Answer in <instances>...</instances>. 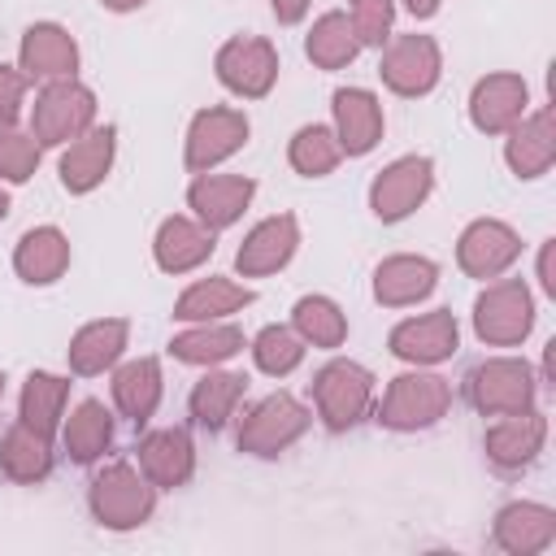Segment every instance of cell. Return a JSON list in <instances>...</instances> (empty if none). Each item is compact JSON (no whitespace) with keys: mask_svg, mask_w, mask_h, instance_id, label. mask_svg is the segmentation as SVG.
<instances>
[{"mask_svg":"<svg viewBox=\"0 0 556 556\" xmlns=\"http://www.w3.org/2000/svg\"><path fill=\"white\" fill-rule=\"evenodd\" d=\"M152 256L165 274H191L213 256V230L195 217H165L152 239Z\"/></svg>","mask_w":556,"mask_h":556,"instance_id":"cell-25","label":"cell"},{"mask_svg":"<svg viewBox=\"0 0 556 556\" xmlns=\"http://www.w3.org/2000/svg\"><path fill=\"white\" fill-rule=\"evenodd\" d=\"M291 330H295L304 343L330 352V348H343V339H348V317H343V308H339L330 295H300L295 308H291Z\"/></svg>","mask_w":556,"mask_h":556,"instance_id":"cell-36","label":"cell"},{"mask_svg":"<svg viewBox=\"0 0 556 556\" xmlns=\"http://www.w3.org/2000/svg\"><path fill=\"white\" fill-rule=\"evenodd\" d=\"M330 113H334V139L343 148V156H365L378 148L382 139V104L374 91L365 87H339L330 96Z\"/></svg>","mask_w":556,"mask_h":556,"instance_id":"cell-20","label":"cell"},{"mask_svg":"<svg viewBox=\"0 0 556 556\" xmlns=\"http://www.w3.org/2000/svg\"><path fill=\"white\" fill-rule=\"evenodd\" d=\"M139 469L156 491H178L195 473V443L182 426H161L139 439Z\"/></svg>","mask_w":556,"mask_h":556,"instance_id":"cell-16","label":"cell"},{"mask_svg":"<svg viewBox=\"0 0 556 556\" xmlns=\"http://www.w3.org/2000/svg\"><path fill=\"white\" fill-rule=\"evenodd\" d=\"M447 408H452V387H447V378L426 374V369L417 365V369L391 378V387H387V395H382V404H378V421H382L387 430L408 434V430H430L439 417H447Z\"/></svg>","mask_w":556,"mask_h":556,"instance_id":"cell-4","label":"cell"},{"mask_svg":"<svg viewBox=\"0 0 556 556\" xmlns=\"http://www.w3.org/2000/svg\"><path fill=\"white\" fill-rule=\"evenodd\" d=\"M243 391H248V378H243V374L208 369V374H204V378L191 387L187 408H191L195 426H204V430H222V426L235 417V408H239Z\"/></svg>","mask_w":556,"mask_h":556,"instance_id":"cell-32","label":"cell"},{"mask_svg":"<svg viewBox=\"0 0 556 556\" xmlns=\"http://www.w3.org/2000/svg\"><path fill=\"white\" fill-rule=\"evenodd\" d=\"M313 404L330 430H352L374 408V374L356 361H330L313 378Z\"/></svg>","mask_w":556,"mask_h":556,"instance_id":"cell-6","label":"cell"},{"mask_svg":"<svg viewBox=\"0 0 556 556\" xmlns=\"http://www.w3.org/2000/svg\"><path fill=\"white\" fill-rule=\"evenodd\" d=\"M39 139L17 130V126H0V182H26L39 169Z\"/></svg>","mask_w":556,"mask_h":556,"instance_id":"cell-39","label":"cell"},{"mask_svg":"<svg viewBox=\"0 0 556 556\" xmlns=\"http://www.w3.org/2000/svg\"><path fill=\"white\" fill-rule=\"evenodd\" d=\"M109 13H135V9H143V0H100Z\"/></svg>","mask_w":556,"mask_h":556,"instance_id":"cell-45","label":"cell"},{"mask_svg":"<svg viewBox=\"0 0 556 556\" xmlns=\"http://www.w3.org/2000/svg\"><path fill=\"white\" fill-rule=\"evenodd\" d=\"M543 443H547V417H543L539 408L504 413V417L486 430V439H482L486 460H491L495 469H504V473L526 469V465L543 452Z\"/></svg>","mask_w":556,"mask_h":556,"instance_id":"cell-19","label":"cell"},{"mask_svg":"<svg viewBox=\"0 0 556 556\" xmlns=\"http://www.w3.org/2000/svg\"><path fill=\"white\" fill-rule=\"evenodd\" d=\"M113 156H117V130L113 126H91L87 135L70 139L65 152H61V187L70 195H87L96 191L109 169H113Z\"/></svg>","mask_w":556,"mask_h":556,"instance_id":"cell-21","label":"cell"},{"mask_svg":"<svg viewBox=\"0 0 556 556\" xmlns=\"http://www.w3.org/2000/svg\"><path fill=\"white\" fill-rule=\"evenodd\" d=\"M0 395H4V374H0Z\"/></svg>","mask_w":556,"mask_h":556,"instance_id":"cell-47","label":"cell"},{"mask_svg":"<svg viewBox=\"0 0 556 556\" xmlns=\"http://www.w3.org/2000/svg\"><path fill=\"white\" fill-rule=\"evenodd\" d=\"M434 287H439V265L430 256L400 252L374 269V300L387 308H408V304L426 300Z\"/></svg>","mask_w":556,"mask_h":556,"instance_id":"cell-24","label":"cell"},{"mask_svg":"<svg viewBox=\"0 0 556 556\" xmlns=\"http://www.w3.org/2000/svg\"><path fill=\"white\" fill-rule=\"evenodd\" d=\"M387 343L408 365H439L460 348V326H456L452 308H430V313H417V317L400 321Z\"/></svg>","mask_w":556,"mask_h":556,"instance_id":"cell-14","label":"cell"},{"mask_svg":"<svg viewBox=\"0 0 556 556\" xmlns=\"http://www.w3.org/2000/svg\"><path fill=\"white\" fill-rule=\"evenodd\" d=\"M495 547L508 556H539L556 543V513L534 500H513L495 513Z\"/></svg>","mask_w":556,"mask_h":556,"instance_id":"cell-22","label":"cell"},{"mask_svg":"<svg viewBox=\"0 0 556 556\" xmlns=\"http://www.w3.org/2000/svg\"><path fill=\"white\" fill-rule=\"evenodd\" d=\"M552 252H556V239H543L539 248V287L547 295H556V269H552Z\"/></svg>","mask_w":556,"mask_h":556,"instance_id":"cell-42","label":"cell"},{"mask_svg":"<svg viewBox=\"0 0 556 556\" xmlns=\"http://www.w3.org/2000/svg\"><path fill=\"white\" fill-rule=\"evenodd\" d=\"M252 195H256V182L243 174H200L187 187V204H191L195 222L208 226L213 235L235 226L243 217V208L252 204Z\"/></svg>","mask_w":556,"mask_h":556,"instance_id":"cell-18","label":"cell"},{"mask_svg":"<svg viewBox=\"0 0 556 556\" xmlns=\"http://www.w3.org/2000/svg\"><path fill=\"white\" fill-rule=\"evenodd\" d=\"M61 443H65V452H70L74 465L100 460L109 452V443H113V413L100 400H83L70 413V421L61 426Z\"/></svg>","mask_w":556,"mask_h":556,"instance_id":"cell-34","label":"cell"},{"mask_svg":"<svg viewBox=\"0 0 556 556\" xmlns=\"http://www.w3.org/2000/svg\"><path fill=\"white\" fill-rule=\"evenodd\" d=\"M304 56H308L317 70H343V65H352V61L361 56V39H356L348 13H339V9L321 13V17L313 22V30L304 35Z\"/></svg>","mask_w":556,"mask_h":556,"instance_id":"cell-35","label":"cell"},{"mask_svg":"<svg viewBox=\"0 0 556 556\" xmlns=\"http://www.w3.org/2000/svg\"><path fill=\"white\" fill-rule=\"evenodd\" d=\"M534 330V295L521 278L486 282L473 300V334L486 348H517Z\"/></svg>","mask_w":556,"mask_h":556,"instance_id":"cell-3","label":"cell"},{"mask_svg":"<svg viewBox=\"0 0 556 556\" xmlns=\"http://www.w3.org/2000/svg\"><path fill=\"white\" fill-rule=\"evenodd\" d=\"M295 248H300V222H295V213H274V217L256 222V226L243 235V243H239V252H235V269H239L243 278L278 274V269L295 256Z\"/></svg>","mask_w":556,"mask_h":556,"instance_id":"cell-15","label":"cell"},{"mask_svg":"<svg viewBox=\"0 0 556 556\" xmlns=\"http://www.w3.org/2000/svg\"><path fill=\"white\" fill-rule=\"evenodd\" d=\"M287 161H291V169L300 174V178H326L339 161H343V148H339V139H334V130L330 126H300L295 135H291V148H287Z\"/></svg>","mask_w":556,"mask_h":556,"instance_id":"cell-37","label":"cell"},{"mask_svg":"<svg viewBox=\"0 0 556 556\" xmlns=\"http://www.w3.org/2000/svg\"><path fill=\"white\" fill-rule=\"evenodd\" d=\"M304 348H308V343H304L291 326H265V330L252 339V361H256L261 374H269V378H287V374L300 369Z\"/></svg>","mask_w":556,"mask_h":556,"instance_id":"cell-38","label":"cell"},{"mask_svg":"<svg viewBox=\"0 0 556 556\" xmlns=\"http://www.w3.org/2000/svg\"><path fill=\"white\" fill-rule=\"evenodd\" d=\"M308 408L287 395V391H274L265 400H256L243 417H239V452L248 456H278L287 452L304 430H308Z\"/></svg>","mask_w":556,"mask_h":556,"instance_id":"cell-7","label":"cell"},{"mask_svg":"<svg viewBox=\"0 0 556 556\" xmlns=\"http://www.w3.org/2000/svg\"><path fill=\"white\" fill-rule=\"evenodd\" d=\"M217 83L243 100H261L278 83V48L261 35H235L217 48Z\"/></svg>","mask_w":556,"mask_h":556,"instance_id":"cell-8","label":"cell"},{"mask_svg":"<svg viewBox=\"0 0 556 556\" xmlns=\"http://www.w3.org/2000/svg\"><path fill=\"white\" fill-rule=\"evenodd\" d=\"M26 87L30 78L17 65H0V126H13L22 104H26Z\"/></svg>","mask_w":556,"mask_h":556,"instance_id":"cell-41","label":"cell"},{"mask_svg":"<svg viewBox=\"0 0 556 556\" xmlns=\"http://www.w3.org/2000/svg\"><path fill=\"white\" fill-rule=\"evenodd\" d=\"M65 400H70V378L61 374H43L35 369L22 387V400H17V421H26L30 430L39 434H56L61 430V417H65Z\"/></svg>","mask_w":556,"mask_h":556,"instance_id":"cell-33","label":"cell"},{"mask_svg":"<svg viewBox=\"0 0 556 556\" xmlns=\"http://www.w3.org/2000/svg\"><path fill=\"white\" fill-rule=\"evenodd\" d=\"M504 161L517 178H543L552 169V161H556V117H552V109H534L508 130Z\"/></svg>","mask_w":556,"mask_h":556,"instance_id":"cell-23","label":"cell"},{"mask_svg":"<svg viewBox=\"0 0 556 556\" xmlns=\"http://www.w3.org/2000/svg\"><path fill=\"white\" fill-rule=\"evenodd\" d=\"M378 74L395 96H408V100L430 96L443 74V52L430 35H395V39H387Z\"/></svg>","mask_w":556,"mask_h":556,"instance_id":"cell-11","label":"cell"},{"mask_svg":"<svg viewBox=\"0 0 556 556\" xmlns=\"http://www.w3.org/2000/svg\"><path fill=\"white\" fill-rule=\"evenodd\" d=\"M252 300H256V291L235 278H200L174 300V317L178 321H222V317L248 308Z\"/></svg>","mask_w":556,"mask_h":556,"instance_id":"cell-27","label":"cell"},{"mask_svg":"<svg viewBox=\"0 0 556 556\" xmlns=\"http://www.w3.org/2000/svg\"><path fill=\"white\" fill-rule=\"evenodd\" d=\"M113 404L126 421H148L161 404V361L156 356H139V361H126L117 374H113Z\"/></svg>","mask_w":556,"mask_h":556,"instance_id":"cell-29","label":"cell"},{"mask_svg":"<svg viewBox=\"0 0 556 556\" xmlns=\"http://www.w3.org/2000/svg\"><path fill=\"white\" fill-rule=\"evenodd\" d=\"M87 508L104 530H139L156 513V486L130 460H113L91 478Z\"/></svg>","mask_w":556,"mask_h":556,"instance_id":"cell-1","label":"cell"},{"mask_svg":"<svg viewBox=\"0 0 556 556\" xmlns=\"http://www.w3.org/2000/svg\"><path fill=\"white\" fill-rule=\"evenodd\" d=\"M252 126H248V113L243 109H226V104H213V109H200L187 126V169L191 174H208L213 165L230 161L243 143H248Z\"/></svg>","mask_w":556,"mask_h":556,"instance_id":"cell-9","label":"cell"},{"mask_svg":"<svg viewBox=\"0 0 556 556\" xmlns=\"http://www.w3.org/2000/svg\"><path fill=\"white\" fill-rule=\"evenodd\" d=\"M348 22L361 48H382L395 26V0H348Z\"/></svg>","mask_w":556,"mask_h":556,"instance_id":"cell-40","label":"cell"},{"mask_svg":"<svg viewBox=\"0 0 556 556\" xmlns=\"http://www.w3.org/2000/svg\"><path fill=\"white\" fill-rule=\"evenodd\" d=\"M308 4L313 0H269V9H274V17L282 22V26H295L304 13H308Z\"/></svg>","mask_w":556,"mask_h":556,"instance_id":"cell-43","label":"cell"},{"mask_svg":"<svg viewBox=\"0 0 556 556\" xmlns=\"http://www.w3.org/2000/svg\"><path fill=\"white\" fill-rule=\"evenodd\" d=\"M404 9H408L413 17H421V22H426V17H434V13H439V0H404Z\"/></svg>","mask_w":556,"mask_h":556,"instance_id":"cell-44","label":"cell"},{"mask_svg":"<svg viewBox=\"0 0 556 556\" xmlns=\"http://www.w3.org/2000/svg\"><path fill=\"white\" fill-rule=\"evenodd\" d=\"M17 70L35 83H56V78H74L78 74V43L65 26L56 22H35L26 26L22 35V48H17Z\"/></svg>","mask_w":556,"mask_h":556,"instance_id":"cell-17","label":"cell"},{"mask_svg":"<svg viewBox=\"0 0 556 556\" xmlns=\"http://www.w3.org/2000/svg\"><path fill=\"white\" fill-rule=\"evenodd\" d=\"M9 208H13V200H9V191L0 187V217H9Z\"/></svg>","mask_w":556,"mask_h":556,"instance_id":"cell-46","label":"cell"},{"mask_svg":"<svg viewBox=\"0 0 556 556\" xmlns=\"http://www.w3.org/2000/svg\"><path fill=\"white\" fill-rule=\"evenodd\" d=\"M96 126V91L83 87L78 78H56L43 83V91L35 96L30 109V135L39 139V148H61L78 135H87Z\"/></svg>","mask_w":556,"mask_h":556,"instance_id":"cell-2","label":"cell"},{"mask_svg":"<svg viewBox=\"0 0 556 556\" xmlns=\"http://www.w3.org/2000/svg\"><path fill=\"white\" fill-rule=\"evenodd\" d=\"M0 469L13 478V482H43L52 473V439L30 430L26 421H13L4 434H0Z\"/></svg>","mask_w":556,"mask_h":556,"instance_id":"cell-30","label":"cell"},{"mask_svg":"<svg viewBox=\"0 0 556 556\" xmlns=\"http://www.w3.org/2000/svg\"><path fill=\"white\" fill-rule=\"evenodd\" d=\"M126 339H130L126 317H100V321H87V326L70 339V369L83 374V378L113 369L117 356L126 352Z\"/></svg>","mask_w":556,"mask_h":556,"instance_id":"cell-28","label":"cell"},{"mask_svg":"<svg viewBox=\"0 0 556 556\" xmlns=\"http://www.w3.org/2000/svg\"><path fill=\"white\" fill-rule=\"evenodd\" d=\"M13 269L30 287H52L70 269V239L56 226H35L13 248Z\"/></svg>","mask_w":556,"mask_h":556,"instance_id":"cell-26","label":"cell"},{"mask_svg":"<svg viewBox=\"0 0 556 556\" xmlns=\"http://www.w3.org/2000/svg\"><path fill=\"white\" fill-rule=\"evenodd\" d=\"M469 404L482 417H504V413H526L534 408L539 378L521 356H491L469 369Z\"/></svg>","mask_w":556,"mask_h":556,"instance_id":"cell-5","label":"cell"},{"mask_svg":"<svg viewBox=\"0 0 556 556\" xmlns=\"http://www.w3.org/2000/svg\"><path fill=\"white\" fill-rule=\"evenodd\" d=\"M526 113H530V87L521 74L500 70L478 78L469 91V122L482 135H508Z\"/></svg>","mask_w":556,"mask_h":556,"instance_id":"cell-13","label":"cell"},{"mask_svg":"<svg viewBox=\"0 0 556 556\" xmlns=\"http://www.w3.org/2000/svg\"><path fill=\"white\" fill-rule=\"evenodd\" d=\"M521 256V235L500 217H478L456 239V265L469 278H500Z\"/></svg>","mask_w":556,"mask_h":556,"instance_id":"cell-12","label":"cell"},{"mask_svg":"<svg viewBox=\"0 0 556 556\" xmlns=\"http://www.w3.org/2000/svg\"><path fill=\"white\" fill-rule=\"evenodd\" d=\"M169 352L182 365H208L213 369V365L230 361L235 352H243V330L230 321H195L191 330L169 339Z\"/></svg>","mask_w":556,"mask_h":556,"instance_id":"cell-31","label":"cell"},{"mask_svg":"<svg viewBox=\"0 0 556 556\" xmlns=\"http://www.w3.org/2000/svg\"><path fill=\"white\" fill-rule=\"evenodd\" d=\"M434 191V161L430 156H400L369 182V208L378 222H404L413 208L426 204Z\"/></svg>","mask_w":556,"mask_h":556,"instance_id":"cell-10","label":"cell"}]
</instances>
